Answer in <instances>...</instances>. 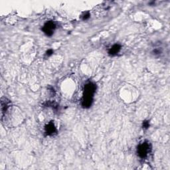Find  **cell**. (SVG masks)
Listing matches in <instances>:
<instances>
[{"mask_svg": "<svg viewBox=\"0 0 170 170\" xmlns=\"http://www.w3.org/2000/svg\"><path fill=\"white\" fill-rule=\"evenodd\" d=\"M96 90H97V85L94 82H89L85 84L81 102L82 106L84 108H89L92 106Z\"/></svg>", "mask_w": 170, "mask_h": 170, "instance_id": "cell-1", "label": "cell"}, {"mask_svg": "<svg viewBox=\"0 0 170 170\" xmlns=\"http://www.w3.org/2000/svg\"><path fill=\"white\" fill-rule=\"evenodd\" d=\"M151 151V145L148 141H144V142L140 143L137 147V154L141 159H146L148 158Z\"/></svg>", "mask_w": 170, "mask_h": 170, "instance_id": "cell-2", "label": "cell"}, {"mask_svg": "<svg viewBox=\"0 0 170 170\" xmlns=\"http://www.w3.org/2000/svg\"><path fill=\"white\" fill-rule=\"evenodd\" d=\"M57 28V25L53 21H49L45 23L42 27V31L48 37L52 36Z\"/></svg>", "mask_w": 170, "mask_h": 170, "instance_id": "cell-3", "label": "cell"}, {"mask_svg": "<svg viewBox=\"0 0 170 170\" xmlns=\"http://www.w3.org/2000/svg\"><path fill=\"white\" fill-rule=\"evenodd\" d=\"M57 130L56 128L55 124L53 122L47 123L45 126V134L47 136H53L57 134Z\"/></svg>", "mask_w": 170, "mask_h": 170, "instance_id": "cell-4", "label": "cell"}, {"mask_svg": "<svg viewBox=\"0 0 170 170\" xmlns=\"http://www.w3.org/2000/svg\"><path fill=\"white\" fill-rule=\"evenodd\" d=\"M122 46L121 45H120L118 43L114 44L112 46L109 48V49L108 50V55L111 56V57H114V56H116L120 53V51L121 50Z\"/></svg>", "mask_w": 170, "mask_h": 170, "instance_id": "cell-5", "label": "cell"}, {"mask_svg": "<svg viewBox=\"0 0 170 170\" xmlns=\"http://www.w3.org/2000/svg\"><path fill=\"white\" fill-rule=\"evenodd\" d=\"M162 53H163V49L161 47H157L153 48L152 51H151V54H152L155 57H159L161 55Z\"/></svg>", "mask_w": 170, "mask_h": 170, "instance_id": "cell-6", "label": "cell"}, {"mask_svg": "<svg viewBox=\"0 0 170 170\" xmlns=\"http://www.w3.org/2000/svg\"><path fill=\"white\" fill-rule=\"evenodd\" d=\"M43 105L47 106V107L52 108L53 109H54V110H57L58 107L57 104L55 102H53V101H47V102H45L43 104Z\"/></svg>", "mask_w": 170, "mask_h": 170, "instance_id": "cell-7", "label": "cell"}, {"mask_svg": "<svg viewBox=\"0 0 170 170\" xmlns=\"http://www.w3.org/2000/svg\"><path fill=\"white\" fill-rule=\"evenodd\" d=\"M90 17V13L89 12H84L82 13V15H81V18L82 20H87L89 19Z\"/></svg>", "mask_w": 170, "mask_h": 170, "instance_id": "cell-8", "label": "cell"}, {"mask_svg": "<svg viewBox=\"0 0 170 170\" xmlns=\"http://www.w3.org/2000/svg\"><path fill=\"white\" fill-rule=\"evenodd\" d=\"M150 127V122L148 120H144L142 122V128L143 130H147Z\"/></svg>", "mask_w": 170, "mask_h": 170, "instance_id": "cell-9", "label": "cell"}, {"mask_svg": "<svg viewBox=\"0 0 170 170\" xmlns=\"http://www.w3.org/2000/svg\"><path fill=\"white\" fill-rule=\"evenodd\" d=\"M53 53H54V51H53V49H48L46 51V53H45V56L49 57L53 54Z\"/></svg>", "mask_w": 170, "mask_h": 170, "instance_id": "cell-10", "label": "cell"}]
</instances>
